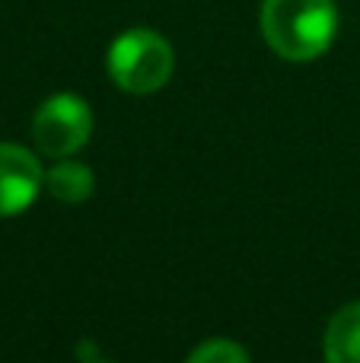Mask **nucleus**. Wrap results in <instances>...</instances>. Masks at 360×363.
I'll return each mask as SVG.
<instances>
[{
	"mask_svg": "<svg viewBox=\"0 0 360 363\" xmlns=\"http://www.w3.org/2000/svg\"><path fill=\"white\" fill-rule=\"evenodd\" d=\"M261 35L284 61H316L338 35V6L335 0H261Z\"/></svg>",
	"mask_w": 360,
	"mask_h": 363,
	"instance_id": "f257e3e1",
	"label": "nucleus"
},
{
	"mask_svg": "<svg viewBox=\"0 0 360 363\" xmlns=\"http://www.w3.org/2000/svg\"><path fill=\"white\" fill-rule=\"evenodd\" d=\"M106 67L118 89L131 96H150L169 83L176 70V51L159 32L137 26V29L121 32L108 45Z\"/></svg>",
	"mask_w": 360,
	"mask_h": 363,
	"instance_id": "f03ea898",
	"label": "nucleus"
},
{
	"mask_svg": "<svg viewBox=\"0 0 360 363\" xmlns=\"http://www.w3.org/2000/svg\"><path fill=\"white\" fill-rule=\"evenodd\" d=\"M93 134V108L74 93H57L38 106L32 118V140L45 157H70Z\"/></svg>",
	"mask_w": 360,
	"mask_h": 363,
	"instance_id": "7ed1b4c3",
	"label": "nucleus"
},
{
	"mask_svg": "<svg viewBox=\"0 0 360 363\" xmlns=\"http://www.w3.org/2000/svg\"><path fill=\"white\" fill-rule=\"evenodd\" d=\"M45 188V169L35 153L16 144H0V217H16Z\"/></svg>",
	"mask_w": 360,
	"mask_h": 363,
	"instance_id": "20e7f679",
	"label": "nucleus"
},
{
	"mask_svg": "<svg viewBox=\"0 0 360 363\" xmlns=\"http://www.w3.org/2000/svg\"><path fill=\"white\" fill-rule=\"evenodd\" d=\"M325 363H360V303L338 309L325 325Z\"/></svg>",
	"mask_w": 360,
	"mask_h": 363,
	"instance_id": "39448f33",
	"label": "nucleus"
},
{
	"mask_svg": "<svg viewBox=\"0 0 360 363\" xmlns=\"http://www.w3.org/2000/svg\"><path fill=\"white\" fill-rule=\"evenodd\" d=\"M45 188L51 191V198L64 201V204H83V201L93 194L96 176L86 163L61 160L57 166H51V169L45 172Z\"/></svg>",
	"mask_w": 360,
	"mask_h": 363,
	"instance_id": "423d86ee",
	"label": "nucleus"
},
{
	"mask_svg": "<svg viewBox=\"0 0 360 363\" xmlns=\"http://www.w3.org/2000/svg\"><path fill=\"white\" fill-rule=\"evenodd\" d=\"M185 363H249V354L230 338H210L198 345Z\"/></svg>",
	"mask_w": 360,
	"mask_h": 363,
	"instance_id": "0eeeda50",
	"label": "nucleus"
},
{
	"mask_svg": "<svg viewBox=\"0 0 360 363\" xmlns=\"http://www.w3.org/2000/svg\"><path fill=\"white\" fill-rule=\"evenodd\" d=\"M77 354H80V360L86 363V360H93V357H99V354H96V347L89 345V341H83L80 347H77Z\"/></svg>",
	"mask_w": 360,
	"mask_h": 363,
	"instance_id": "6e6552de",
	"label": "nucleus"
},
{
	"mask_svg": "<svg viewBox=\"0 0 360 363\" xmlns=\"http://www.w3.org/2000/svg\"><path fill=\"white\" fill-rule=\"evenodd\" d=\"M86 363H112V360H102V357H93V360H86Z\"/></svg>",
	"mask_w": 360,
	"mask_h": 363,
	"instance_id": "1a4fd4ad",
	"label": "nucleus"
}]
</instances>
